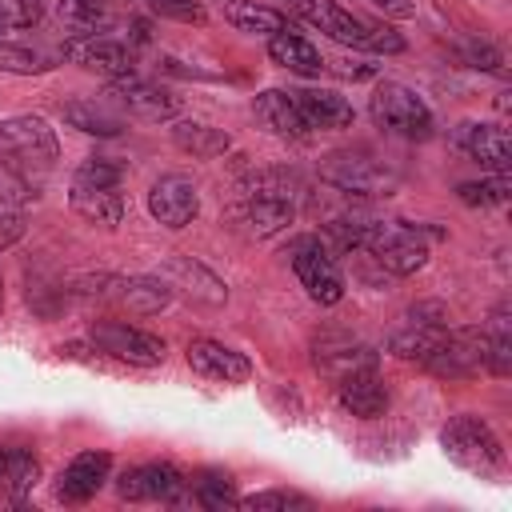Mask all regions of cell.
Instances as JSON below:
<instances>
[{"mask_svg": "<svg viewBox=\"0 0 512 512\" xmlns=\"http://www.w3.org/2000/svg\"><path fill=\"white\" fill-rule=\"evenodd\" d=\"M20 236H24V216H20V204H12V200H4V196H0V248L16 244Z\"/></svg>", "mask_w": 512, "mask_h": 512, "instance_id": "d590c367", "label": "cell"}, {"mask_svg": "<svg viewBox=\"0 0 512 512\" xmlns=\"http://www.w3.org/2000/svg\"><path fill=\"white\" fill-rule=\"evenodd\" d=\"M172 144L188 156H200V160H212V156H224L232 148V136L224 128H212V124H200V120H176L172 124Z\"/></svg>", "mask_w": 512, "mask_h": 512, "instance_id": "83f0119b", "label": "cell"}, {"mask_svg": "<svg viewBox=\"0 0 512 512\" xmlns=\"http://www.w3.org/2000/svg\"><path fill=\"white\" fill-rule=\"evenodd\" d=\"M360 248L392 276H412L428 264V244L416 236V228H404V224L360 220Z\"/></svg>", "mask_w": 512, "mask_h": 512, "instance_id": "ba28073f", "label": "cell"}, {"mask_svg": "<svg viewBox=\"0 0 512 512\" xmlns=\"http://www.w3.org/2000/svg\"><path fill=\"white\" fill-rule=\"evenodd\" d=\"M440 448H444V456L456 468H464V472H472L480 480L504 476V468H508V456H504L500 436L492 432L488 420H480L472 412H460V416H452L440 428Z\"/></svg>", "mask_w": 512, "mask_h": 512, "instance_id": "277c9868", "label": "cell"}, {"mask_svg": "<svg viewBox=\"0 0 512 512\" xmlns=\"http://www.w3.org/2000/svg\"><path fill=\"white\" fill-rule=\"evenodd\" d=\"M376 8H384L388 16H396V20H408V16H416V4L412 0H372Z\"/></svg>", "mask_w": 512, "mask_h": 512, "instance_id": "74e56055", "label": "cell"}, {"mask_svg": "<svg viewBox=\"0 0 512 512\" xmlns=\"http://www.w3.org/2000/svg\"><path fill=\"white\" fill-rule=\"evenodd\" d=\"M256 120L272 132V136H284V140H304L312 128L304 124L296 100L288 96V88H268L256 96Z\"/></svg>", "mask_w": 512, "mask_h": 512, "instance_id": "cb8c5ba5", "label": "cell"}, {"mask_svg": "<svg viewBox=\"0 0 512 512\" xmlns=\"http://www.w3.org/2000/svg\"><path fill=\"white\" fill-rule=\"evenodd\" d=\"M224 16H228L232 28L256 32V36L288 32V16H284L280 8H268V4H256V0H228V4H224Z\"/></svg>", "mask_w": 512, "mask_h": 512, "instance_id": "f546056e", "label": "cell"}, {"mask_svg": "<svg viewBox=\"0 0 512 512\" xmlns=\"http://www.w3.org/2000/svg\"><path fill=\"white\" fill-rule=\"evenodd\" d=\"M184 360H188V368H192L196 376L216 380V384H240V380L252 376V360H248L244 352H236V348H228V344H220V340H208V336L188 340Z\"/></svg>", "mask_w": 512, "mask_h": 512, "instance_id": "ac0fdd59", "label": "cell"}, {"mask_svg": "<svg viewBox=\"0 0 512 512\" xmlns=\"http://www.w3.org/2000/svg\"><path fill=\"white\" fill-rule=\"evenodd\" d=\"M76 296L132 316H152L172 300V288L160 276H88L76 284Z\"/></svg>", "mask_w": 512, "mask_h": 512, "instance_id": "52a82bcc", "label": "cell"}, {"mask_svg": "<svg viewBox=\"0 0 512 512\" xmlns=\"http://www.w3.org/2000/svg\"><path fill=\"white\" fill-rule=\"evenodd\" d=\"M284 256L316 304H336L344 296V276H340V268H336V260L320 236H296Z\"/></svg>", "mask_w": 512, "mask_h": 512, "instance_id": "9c48e42d", "label": "cell"}, {"mask_svg": "<svg viewBox=\"0 0 512 512\" xmlns=\"http://www.w3.org/2000/svg\"><path fill=\"white\" fill-rule=\"evenodd\" d=\"M240 508H312V496L304 492H288V488H268V492H252L236 500Z\"/></svg>", "mask_w": 512, "mask_h": 512, "instance_id": "e575fe53", "label": "cell"}, {"mask_svg": "<svg viewBox=\"0 0 512 512\" xmlns=\"http://www.w3.org/2000/svg\"><path fill=\"white\" fill-rule=\"evenodd\" d=\"M144 4H148L152 16L176 20V24H204L208 20V12H204L200 0H144Z\"/></svg>", "mask_w": 512, "mask_h": 512, "instance_id": "836d02e7", "label": "cell"}, {"mask_svg": "<svg viewBox=\"0 0 512 512\" xmlns=\"http://www.w3.org/2000/svg\"><path fill=\"white\" fill-rule=\"evenodd\" d=\"M324 180L356 196H388L396 188V172H388L380 160L364 152H332L324 160Z\"/></svg>", "mask_w": 512, "mask_h": 512, "instance_id": "7c38bea8", "label": "cell"}, {"mask_svg": "<svg viewBox=\"0 0 512 512\" xmlns=\"http://www.w3.org/2000/svg\"><path fill=\"white\" fill-rule=\"evenodd\" d=\"M288 8L296 16H304L312 28H320L324 36H332L336 44H348V48H360V52H404L400 32L356 16L340 0H288Z\"/></svg>", "mask_w": 512, "mask_h": 512, "instance_id": "3957f363", "label": "cell"}, {"mask_svg": "<svg viewBox=\"0 0 512 512\" xmlns=\"http://www.w3.org/2000/svg\"><path fill=\"white\" fill-rule=\"evenodd\" d=\"M112 100L136 116V120H172L180 112V96H172L164 84L156 80H144V76H120L112 80Z\"/></svg>", "mask_w": 512, "mask_h": 512, "instance_id": "e0dca14e", "label": "cell"}, {"mask_svg": "<svg viewBox=\"0 0 512 512\" xmlns=\"http://www.w3.org/2000/svg\"><path fill=\"white\" fill-rule=\"evenodd\" d=\"M188 488H192V496H196L200 504H208V508L236 504V496H232V476L220 472V468H208V472L188 476Z\"/></svg>", "mask_w": 512, "mask_h": 512, "instance_id": "1f68e13d", "label": "cell"}, {"mask_svg": "<svg viewBox=\"0 0 512 512\" xmlns=\"http://www.w3.org/2000/svg\"><path fill=\"white\" fill-rule=\"evenodd\" d=\"M188 488V476L168 464V460H148L136 468H124L116 476V496L132 504H152V500H176Z\"/></svg>", "mask_w": 512, "mask_h": 512, "instance_id": "5bb4252c", "label": "cell"}, {"mask_svg": "<svg viewBox=\"0 0 512 512\" xmlns=\"http://www.w3.org/2000/svg\"><path fill=\"white\" fill-rule=\"evenodd\" d=\"M336 400L344 404V412H352L360 420H376L388 412V384L380 380L376 368H364V372L336 380Z\"/></svg>", "mask_w": 512, "mask_h": 512, "instance_id": "7402d4cb", "label": "cell"}, {"mask_svg": "<svg viewBox=\"0 0 512 512\" xmlns=\"http://www.w3.org/2000/svg\"><path fill=\"white\" fill-rule=\"evenodd\" d=\"M124 168L108 156H92L76 168L68 184V204L80 220L96 228H116L124 220Z\"/></svg>", "mask_w": 512, "mask_h": 512, "instance_id": "7a4b0ae2", "label": "cell"}, {"mask_svg": "<svg viewBox=\"0 0 512 512\" xmlns=\"http://www.w3.org/2000/svg\"><path fill=\"white\" fill-rule=\"evenodd\" d=\"M60 56H68L72 64L96 72V76H108V80H120V76H132L136 72V60H132V48L104 36V32H72L60 48Z\"/></svg>", "mask_w": 512, "mask_h": 512, "instance_id": "8fae6325", "label": "cell"}, {"mask_svg": "<svg viewBox=\"0 0 512 512\" xmlns=\"http://www.w3.org/2000/svg\"><path fill=\"white\" fill-rule=\"evenodd\" d=\"M0 308H4V280H0Z\"/></svg>", "mask_w": 512, "mask_h": 512, "instance_id": "f35d334b", "label": "cell"}, {"mask_svg": "<svg viewBox=\"0 0 512 512\" xmlns=\"http://www.w3.org/2000/svg\"><path fill=\"white\" fill-rule=\"evenodd\" d=\"M456 196L468 208H496V204H508L512 184H508V172H492L488 180H464L456 188Z\"/></svg>", "mask_w": 512, "mask_h": 512, "instance_id": "4dcf8cb0", "label": "cell"}, {"mask_svg": "<svg viewBox=\"0 0 512 512\" xmlns=\"http://www.w3.org/2000/svg\"><path fill=\"white\" fill-rule=\"evenodd\" d=\"M404 320H408V324L392 332L388 352H392V356H400V360L428 364V360L444 348V340H448V332H452V328H448V316H444V312H436L432 320H424V312H408Z\"/></svg>", "mask_w": 512, "mask_h": 512, "instance_id": "ffe728a7", "label": "cell"}, {"mask_svg": "<svg viewBox=\"0 0 512 512\" xmlns=\"http://www.w3.org/2000/svg\"><path fill=\"white\" fill-rule=\"evenodd\" d=\"M44 20V0H0V28L24 32Z\"/></svg>", "mask_w": 512, "mask_h": 512, "instance_id": "d6a6232c", "label": "cell"}, {"mask_svg": "<svg viewBox=\"0 0 512 512\" xmlns=\"http://www.w3.org/2000/svg\"><path fill=\"white\" fill-rule=\"evenodd\" d=\"M148 212L164 228H188L196 220V212H200V192H196V184L188 176L168 172V176L152 180V188H148Z\"/></svg>", "mask_w": 512, "mask_h": 512, "instance_id": "9a60e30c", "label": "cell"}, {"mask_svg": "<svg viewBox=\"0 0 512 512\" xmlns=\"http://www.w3.org/2000/svg\"><path fill=\"white\" fill-rule=\"evenodd\" d=\"M160 280L172 288V296L180 292V296H188L192 304H208V308H220V304L228 300V288H224V280H220V276H212V272H208L204 264H196V260H168Z\"/></svg>", "mask_w": 512, "mask_h": 512, "instance_id": "44dd1931", "label": "cell"}, {"mask_svg": "<svg viewBox=\"0 0 512 512\" xmlns=\"http://www.w3.org/2000/svg\"><path fill=\"white\" fill-rule=\"evenodd\" d=\"M268 56H272V64H280V68H288L296 76H320L328 68V60L320 56V48L308 44L304 36H296L292 28L268 36Z\"/></svg>", "mask_w": 512, "mask_h": 512, "instance_id": "d4e9b609", "label": "cell"}, {"mask_svg": "<svg viewBox=\"0 0 512 512\" xmlns=\"http://www.w3.org/2000/svg\"><path fill=\"white\" fill-rule=\"evenodd\" d=\"M108 476H112V452L88 448V452L72 456L64 464V472L56 476V500L60 504H88L108 484Z\"/></svg>", "mask_w": 512, "mask_h": 512, "instance_id": "2e32d148", "label": "cell"}, {"mask_svg": "<svg viewBox=\"0 0 512 512\" xmlns=\"http://www.w3.org/2000/svg\"><path fill=\"white\" fill-rule=\"evenodd\" d=\"M40 480V460L28 448H0V496L20 500Z\"/></svg>", "mask_w": 512, "mask_h": 512, "instance_id": "f1b7e54d", "label": "cell"}, {"mask_svg": "<svg viewBox=\"0 0 512 512\" xmlns=\"http://www.w3.org/2000/svg\"><path fill=\"white\" fill-rule=\"evenodd\" d=\"M296 220V204H292V180H284L280 172H264L252 176L244 188V200L236 204V224L248 236H276Z\"/></svg>", "mask_w": 512, "mask_h": 512, "instance_id": "5b68a950", "label": "cell"}, {"mask_svg": "<svg viewBox=\"0 0 512 512\" xmlns=\"http://www.w3.org/2000/svg\"><path fill=\"white\" fill-rule=\"evenodd\" d=\"M452 140H456L460 152H468V156H472L480 168H488V172H508V168H512V140H508V132H504L500 124L464 120V124H456Z\"/></svg>", "mask_w": 512, "mask_h": 512, "instance_id": "d6986e66", "label": "cell"}, {"mask_svg": "<svg viewBox=\"0 0 512 512\" xmlns=\"http://www.w3.org/2000/svg\"><path fill=\"white\" fill-rule=\"evenodd\" d=\"M60 160L56 132L44 116H8L0 120V196L28 204L44 192Z\"/></svg>", "mask_w": 512, "mask_h": 512, "instance_id": "6da1fadb", "label": "cell"}, {"mask_svg": "<svg viewBox=\"0 0 512 512\" xmlns=\"http://www.w3.org/2000/svg\"><path fill=\"white\" fill-rule=\"evenodd\" d=\"M288 96L296 100L304 124L316 132V128H348L352 124V104L332 92V88H288Z\"/></svg>", "mask_w": 512, "mask_h": 512, "instance_id": "603a6c76", "label": "cell"}, {"mask_svg": "<svg viewBox=\"0 0 512 512\" xmlns=\"http://www.w3.org/2000/svg\"><path fill=\"white\" fill-rule=\"evenodd\" d=\"M64 120L72 128H80L84 136H116V132H124V112L112 100H96V96L68 100L64 104Z\"/></svg>", "mask_w": 512, "mask_h": 512, "instance_id": "484cf974", "label": "cell"}, {"mask_svg": "<svg viewBox=\"0 0 512 512\" xmlns=\"http://www.w3.org/2000/svg\"><path fill=\"white\" fill-rule=\"evenodd\" d=\"M464 52H468V64H472V68H488V72H500V68H504L500 48H492V44H468Z\"/></svg>", "mask_w": 512, "mask_h": 512, "instance_id": "8d00e7d4", "label": "cell"}, {"mask_svg": "<svg viewBox=\"0 0 512 512\" xmlns=\"http://www.w3.org/2000/svg\"><path fill=\"white\" fill-rule=\"evenodd\" d=\"M60 52H48L40 44H28L20 40L16 32H4L0 28V72H12V76H40L48 68H56Z\"/></svg>", "mask_w": 512, "mask_h": 512, "instance_id": "4316f807", "label": "cell"}, {"mask_svg": "<svg viewBox=\"0 0 512 512\" xmlns=\"http://www.w3.org/2000/svg\"><path fill=\"white\" fill-rule=\"evenodd\" d=\"M312 364H316V372H324L336 384V380H344L352 372L376 368V348L356 340V336H348V332L328 328V332H316V340H312Z\"/></svg>", "mask_w": 512, "mask_h": 512, "instance_id": "4fadbf2b", "label": "cell"}, {"mask_svg": "<svg viewBox=\"0 0 512 512\" xmlns=\"http://www.w3.org/2000/svg\"><path fill=\"white\" fill-rule=\"evenodd\" d=\"M368 116L376 128H384L388 136H400V140H428L436 128L432 108L408 84H396V80L376 84V92L368 96Z\"/></svg>", "mask_w": 512, "mask_h": 512, "instance_id": "8992f818", "label": "cell"}, {"mask_svg": "<svg viewBox=\"0 0 512 512\" xmlns=\"http://www.w3.org/2000/svg\"><path fill=\"white\" fill-rule=\"evenodd\" d=\"M88 336H92V344L104 356L124 360V364H136V368H156V364H164V352H168L160 336H152L144 328H132L124 320H96L88 328Z\"/></svg>", "mask_w": 512, "mask_h": 512, "instance_id": "30bf717a", "label": "cell"}]
</instances>
